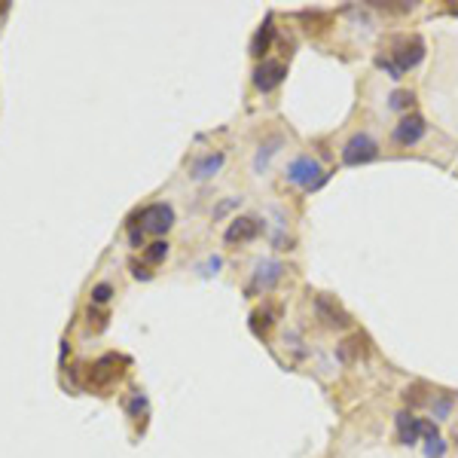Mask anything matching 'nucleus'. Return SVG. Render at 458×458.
<instances>
[{
  "instance_id": "nucleus-4",
  "label": "nucleus",
  "mask_w": 458,
  "mask_h": 458,
  "mask_svg": "<svg viewBox=\"0 0 458 458\" xmlns=\"http://www.w3.org/2000/svg\"><path fill=\"white\" fill-rule=\"evenodd\" d=\"M394 62H397V71H406V68H415V64L424 58V43L419 37L413 40H397L394 43Z\"/></svg>"
},
{
  "instance_id": "nucleus-17",
  "label": "nucleus",
  "mask_w": 458,
  "mask_h": 458,
  "mask_svg": "<svg viewBox=\"0 0 458 458\" xmlns=\"http://www.w3.org/2000/svg\"><path fill=\"white\" fill-rule=\"evenodd\" d=\"M275 147H281V141H278V138H272L266 147H260V153H257V162H254V169H257V171L266 169V162H269V156L275 153Z\"/></svg>"
},
{
  "instance_id": "nucleus-24",
  "label": "nucleus",
  "mask_w": 458,
  "mask_h": 458,
  "mask_svg": "<svg viewBox=\"0 0 458 458\" xmlns=\"http://www.w3.org/2000/svg\"><path fill=\"white\" fill-rule=\"evenodd\" d=\"M455 440H458V437H455Z\"/></svg>"
},
{
  "instance_id": "nucleus-3",
  "label": "nucleus",
  "mask_w": 458,
  "mask_h": 458,
  "mask_svg": "<svg viewBox=\"0 0 458 458\" xmlns=\"http://www.w3.org/2000/svg\"><path fill=\"white\" fill-rule=\"evenodd\" d=\"M141 223H144V229H147V232H153V236H162V232H169V229H171V223H174V211H171V205H165V202L147 205L144 211H141Z\"/></svg>"
},
{
  "instance_id": "nucleus-16",
  "label": "nucleus",
  "mask_w": 458,
  "mask_h": 458,
  "mask_svg": "<svg viewBox=\"0 0 458 458\" xmlns=\"http://www.w3.org/2000/svg\"><path fill=\"white\" fill-rule=\"evenodd\" d=\"M391 107H394V110H406V107L413 104V92H406V89H397V92H391Z\"/></svg>"
},
{
  "instance_id": "nucleus-20",
  "label": "nucleus",
  "mask_w": 458,
  "mask_h": 458,
  "mask_svg": "<svg viewBox=\"0 0 458 458\" xmlns=\"http://www.w3.org/2000/svg\"><path fill=\"white\" fill-rule=\"evenodd\" d=\"M110 294H113L110 285H95V287H92V299H95V303H107Z\"/></svg>"
},
{
  "instance_id": "nucleus-14",
  "label": "nucleus",
  "mask_w": 458,
  "mask_h": 458,
  "mask_svg": "<svg viewBox=\"0 0 458 458\" xmlns=\"http://www.w3.org/2000/svg\"><path fill=\"white\" fill-rule=\"evenodd\" d=\"M364 343H361V336H355V339H345L343 345H339V357H343V361H352V357H357L364 352L361 348Z\"/></svg>"
},
{
  "instance_id": "nucleus-12",
  "label": "nucleus",
  "mask_w": 458,
  "mask_h": 458,
  "mask_svg": "<svg viewBox=\"0 0 458 458\" xmlns=\"http://www.w3.org/2000/svg\"><path fill=\"white\" fill-rule=\"evenodd\" d=\"M272 15L269 19H266L260 28H257V34H254V40H251V55H257L260 58L263 52H269V43H272Z\"/></svg>"
},
{
  "instance_id": "nucleus-22",
  "label": "nucleus",
  "mask_w": 458,
  "mask_h": 458,
  "mask_svg": "<svg viewBox=\"0 0 458 458\" xmlns=\"http://www.w3.org/2000/svg\"><path fill=\"white\" fill-rule=\"evenodd\" d=\"M144 406H147V401H144L141 394H135V397H131V403H129V410H131V413H138V410H144Z\"/></svg>"
},
{
  "instance_id": "nucleus-10",
  "label": "nucleus",
  "mask_w": 458,
  "mask_h": 458,
  "mask_svg": "<svg viewBox=\"0 0 458 458\" xmlns=\"http://www.w3.org/2000/svg\"><path fill=\"white\" fill-rule=\"evenodd\" d=\"M394 419H397V434H401V443L413 446L415 440H419V434H422V431H419V419H415L413 413H397Z\"/></svg>"
},
{
  "instance_id": "nucleus-2",
  "label": "nucleus",
  "mask_w": 458,
  "mask_h": 458,
  "mask_svg": "<svg viewBox=\"0 0 458 458\" xmlns=\"http://www.w3.org/2000/svg\"><path fill=\"white\" fill-rule=\"evenodd\" d=\"M379 156V144L373 141L370 135H355L348 144L343 147V162L345 165H364V162H373Z\"/></svg>"
},
{
  "instance_id": "nucleus-8",
  "label": "nucleus",
  "mask_w": 458,
  "mask_h": 458,
  "mask_svg": "<svg viewBox=\"0 0 458 458\" xmlns=\"http://www.w3.org/2000/svg\"><path fill=\"white\" fill-rule=\"evenodd\" d=\"M257 232H260V223H257L254 217H236L229 223V229H227V238L229 245H236V241H251Z\"/></svg>"
},
{
  "instance_id": "nucleus-5",
  "label": "nucleus",
  "mask_w": 458,
  "mask_h": 458,
  "mask_svg": "<svg viewBox=\"0 0 458 458\" xmlns=\"http://www.w3.org/2000/svg\"><path fill=\"white\" fill-rule=\"evenodd\" d=\"M285 77H287V68L281 62H263L260 68L254 71V86L260 92H272Z\"/></svg>"
},
{
  "instance_id": "nucleus-19",
  "label": "nucleus",
  "mask_w": 458,
  "mask_h": 458,
  "mask_svg": "<svg viewBox=\"0 0 458 458\" xmlns=\"http://www.w3.org/2000/svg\"><path fill=\"white\" fill-rule=\"evenodd\" d=\"M424 455L428 458H443L446 455V443H443V437H431V440H424Z\"/></svg>"
},
{
  "instance_id": "nucleus-18",
  "label": "nucleus",
  "mask_w": 458,
  "mask_h": 458,
  "mask_svg": "<svg viewBox=\"0 0 458 458\" xmlns=\"http://www.w3.org/2000/svg\"><path fill=\"white\" fill-rule=\"evenodd\" d=\"M169 257V241H153V245L147 248V260L150 263H159Z\"/></svg>"
},
{
  "instance_id": "nucleus-9",
  "label": "nucleus",
  "mask_w": 458,
  "mask_h": 458,
  "mask_svg": "<svg viewBox=\"0 0 458 458\" xmlns=\"http://www.w3.org/2000/svg\"><path fill=\"white\" fill-rule=\"evenodd\" d=\"M315 309H318V315L330 324V327H348V315L339 309L330 296H318V299H315Z\"/></svg>"
},
{
  "instance_id": "nucleus-15",
  "label": "nucleus",
  "mask_w": 458,
  "mask_h": 458,
  "mask_svg": "<svg viewBox=\"0 0 458 458\" xmlns=\"http://www.w3.org/2000/svg\"><path fill=\"white\" fill-rule=\"evenodd\" d=\"M431 410H434V419H446L449 410H452V394H440V397H434Z\"/></svg>"
},
{
  "instance_id": "nucleus-23",
  "label": "nucleus",
  "mask_w": 458,
  "mask_h": 458,
  "mask_svg": "<svg viewBox=\"0 0 458 458\" xmlns=\"http://www.w3.org/2000/svg\"><path fill=\"white\" fill-rule=\"evenodd\" d=\"M3 10H6V6H3V3H0V13H3Z\"/></svg>"
},
{
  "instance_id": "nucleus-13",
  "label": "nucleus",
  "mask_w": 458,
  "mask_h": 458,
  "mask_svg": "<svg viewBox=\"0 0 458 458\" xmlns=\"http://www.w3.org/2000/svg\"><path fill=\"white\" fill-rule=\"evenodd\" d=\"M403 401L410 406H424L428 403V391H424V385H410L403 391Z\"/></svg>"
},
{
  "instance_id": "nucleus-21",
  "label": "nucleus",
  "mask_w": 458,
  "mask_h": 458,
  "mask_svg": "<svg viewBox=\"0 0 458 458\" xmlns=\"http://www.w3.org/2000/svg\"><path fill=\"white\" fill-rule=\"evenodd\" d=\"M419 431H422V437H424V440H431V437H440V434H437V424H434V422H424V419H419Z\"/></svg>"
},
{
  "instance_id": "nucleus-1",
  "label": "nucleus",
  "mask_w": 458,
  "mask_h": 458,
  "mask_svg": "<svg viewBox=\"0 0 458 458\" xmlns=\"http://www.w3.org/2000/svg\"><path fill=\"white\" fill-rule=\"evenodd\" d=\"M285 178L290 183H296V187H303V189H315V187H321V183L327 180V174L321 171L318 159H312V156H296V159L287 165Z\"/></svg>"
},
{
  "instance_id": "nucleus-11",
  "label": "nucleus",
  "mask_w": 458,
  "mask_h": 458,
  "mask_svg": "<svg viewBox=\"0 0 458 458\" xmlns=\"http://www.w3.org/2000/svg\"><path fill=\"white\" fill-rule=\"evenodd\" d=\"M223 162H227V156L223 153H211V156H205V159H199L193 165V178L196 180H208L211 174H217L223 169Z\"/></svg>"
},
{
  "instance_id": "nucleus-7",
  "label": "nucleus",
  "mask_w": 458,
  "mask_h": 458,
  "mask_svg": "<svg viewBox=\"0 0 458 458\" xmlns=\"http://www.w3.org/2000/svg\"><path fill=\"white\" fill-rule=\"evenodd\" d=\"M281 275H285V266L281 263H275V260H263V263H257V272H254V290H272L275 285L281 281Z\"/></svg>"
},
{
  "instance_id": "nucleus-6",
  "label": "nucleus",
  "mask_w": 458,
  "mask_h": 458,
  "mask_svg": "<svg viewBox=\"0 0 458 458\" xmlns=\"http://www.w3.org/2000/svg\"><path fill=\"white\" fill-rule=\"evenodd\" d=\"M424 135V120L419 113H410V116H403L401 122H397V129H394V141L397 144H403V147H410L415 144V141H422Z\"/></svg>"
}]
</instances>
